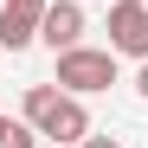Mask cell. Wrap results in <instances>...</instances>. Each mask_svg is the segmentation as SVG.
Listing matches in <instances>:
<instances>
[{"instance_id":"obj_1","label":"cell","mask_w":148,"mask_h":148,"mask_svg":"<svg viewBox=\"0 0 148 148\" xmlns=\"http://www.w3.org/2000/svg\"><path fill=\"white\" fill-rule=\"evenodd\" d=\"M58 90L71 97H97L116 84V52H97V45H71V52H58Z\"/></svg>"},{"instance_id":"obj_2","label":"cell","mask_w":148,"mask_h":148,"mask_svg":"<svg viewBox=\"0 0 148 148\" xmlns=\"http://www.w3.org/2000/svg\"><path fill=\"white\" fill-rule=\"evenodd\" d=\"M110 52L116 58H148V0H110Z\"/></svg>"},{"instance_id":"obj_3","label":"cell","mask_w":148,"mask_h":148,"mask_svg":"<svg viewBox=\"0 0 148 148\" xmlns=\"http://www.w3.org/2000/svg\"><path fill=\"white\" fill-rule=\"evenodd\" d=\"M39 39L52 45V58L71 52V45H84V7H77V0H52L45 19H39Z\"/></svg>"},{"instance_id":"obj_4","label":"cell","mask_w":148,"mask_h":148,"mask_svg":"<svg viewBox=\"0 0 148 148\" xmlns=\"http://www.w3.org/2000/svg\"><path fill=\"white\" fill-rule=\"evenodd\" d=\"M39 135H45V142H71V148H77V142L90 135V110H84V97H71V90H64V97H58V110L45 116V129H39Z\"/></svg>"},{"instance_id":"obj_5","label":"cell","mask_w":148,"mask_h":148,"mask_svg":"<svg viewBox=\"0 0 148 148\" xmlns=\"http://www.w3.org/2000/svg\"><path fill=\"white\" fill-rule=\"evenodd\" d=\"M39 39V19L19 13V7H0V52H26V45Z\"/></svg>"},{"instance_id":"obj_6","label":"cell","mask_w":148,"mask_h":148,"mask_svg":"<svg viewBox=\"0 0 148 148\" xmlns=\"http://www.w3.org/2000/svg\"><path fill=\"white\" fill-rule=\"evenodd\" d=\"M0 148H39V129L26 116H0Z\"/></svg>"},{"instance_id":"obj_7","label":"cell","mask_w":148,"mask_h":148,"mask_svg":"<svg viewBox=\"0 0 148 148\" xmlns=\"http://www.w3.org/2000/svg\"><path fill=\"white\" fill-rule=\"evenodd\" d=\"M0 7H19V13H32V19H45V7H52V0H0Z\"/></svg>"},{"instance_id":"obj_8","label":"cell","mask_w":148,"mask_h":148,"mask_svg":"<svg viewBox=\"0 0 148 148\" xmlns=\"http://www.w3.org/2000/svg\"><path fill=\"white\" fill-rule=\"evenodd\" d=\"M77 148H122V142H116V135H97V129H90V135H84Z\"/></svg>"},{"instance_id":"obj_9","label":"cell","mask_w":148,"mask_h":148,"mask_svg":"<svg viewBox=\"0 0 148 148\" xmlns=\"http://www.w3.org/2000/svg\"><path fill=\"white\" fill-rule=\"evenodd\" d=\"M135 90H142V97H148V58H142V71H135Z\"/></svg>"}]
</instances>
